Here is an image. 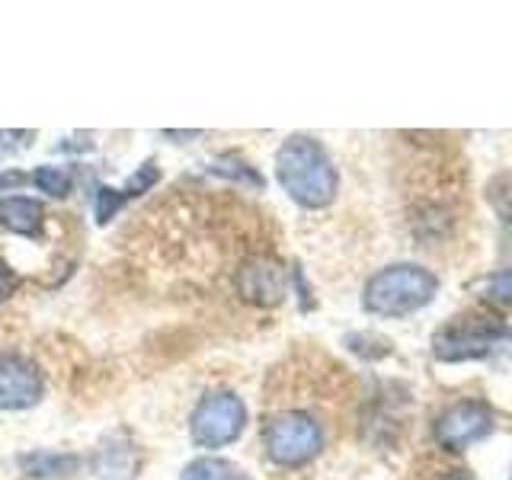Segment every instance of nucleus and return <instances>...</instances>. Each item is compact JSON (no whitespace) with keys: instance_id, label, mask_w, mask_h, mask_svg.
Returning <instances> with one entry per match:
<instances>
[{"instance_id":"f257e3e1","label":"nucleus","mask_w":512,"mask_h":480,"mask_svg":"<svg viewBox=\"0 0 512 480\" xmlns=\"http://www.w3.org/2000/svg\"><path fill=\"white\" fill-rule=\"evenodd\" d=\"M276 180L301 208H324L336 196V167L311 135H292L276 154Z\"/></svg>"},{"instance_id":"f03ea898","label":"nucleus","mask_w":512,"mask_h":480,"mask_svg":"<svg viewBox=\"0 0 512 480\" xmlns=\"http://www.w3.org/2000/svg\"><path fill=\"white\" fill-rule=\"evenodd\" d=\"M436 292H439V279L429 269L416 263H394L368 279L362 304L375 317H407L426 308L436 298Z\"/></svg>"},{"instance_id":"7ed1b4c3","label":"nucleus","mask_w":512,"mask_h":480,"mask_svg":"<svg viewBox=\"0 0 512 480\" xmlns=\"http://www.w3.org/2000/svg\"><path fill=\"white\" fill-rule=\"evenodd\" d=\"M512 343V330L503 320L487 314H461L432 336V356L439 362H474L487 359Z\"/></svg>"},{"instance_id":"20e7f679","label":"nucleus","mask_w":512,"mask_h":480,"mask_svg":"<svg viewBox=\"0 0 512 480\" xmlns=\"http://www.w3.org/2000/svg\"><path fill=\"white\" fill-rule=\"evenodd\" d=\"M263 448L279 468H301L324 452V426L308 410H279L263 423Z\"/></svg>"},{"instance_id":"39448f33","label":"nucleus","mask_w":512,"mask_h":480,"mask_svg":"<svg viewBox=\"0 0 512 480\" xmlns=\"http://www.w3.org/2000/svg\"><path fill=\"white\" fill-rule=\"evenodd\" d=\"M247 429V407L234 391H212L192 410L189 432L199 448H224Z\"/></svg>"},{"instance_id":"423d86ee","label":"nucleus","mask_w":512,"mask_h":480,"mask_svg":"<svg viewBox=\"0 0 512 480\" xmlns=\"http://www.w3.org/2000/svg\"><path fill=\"white\" fill-rule=\"evenodd\" d=\"M493 432V410L484 400H458L436 416L432 436L445 452H464L468 445L487 439Z\"/></svg>"},{"instance_id":"0eeeda50","label":"nucleus","mask_w":512,"mask_h":480,"mask_svg":"<svg viewBox=\"0 0 512 480\" xmlns=\"http://www.w3.org/2000/svg\"><path fill=\"white\" fill-rule=\"evenodd\" d=\"M234 285H237L240 298L256 304V308H276V304L285 298L288 279H285V269L276 256L253 253L234 272Z\"/></svg>"},{"instance_id":"6e6552de","label":"nucleus","mask_w":512,"mask_h":480,"mask_svg":"<svg viewBox=\"0 0 512 480\" xmlns=\"http://www.w3.org/2000/svg\"><path fill=\"white\" fill-rule=\"evenodd\" d=\"M45 381L39 365L23 352L0 349V407L4 410H29L42 400Z\"/></svg>"},{"instance_id":"1a4fd4ad","label":"nucleus","mask_w":512,"mask_h":480,"mask_svg":"<svg viewBox=\"0 0 512 480\" xmlns=\"http://www.w3.org/2000/svg\"><path fill=\"white\" fill-rule=\"evenodd\" d=\"M42 202L29 199V196H10L0 199V224L16 237H39L42 234Z\"/></svg>"},{"instance_id":"9d476101","label":"nucleus","mask_w":512,"mask_h":480,"mask_svg":"<svg viewBox=\"0 0 512 480\" xmlns=\"http://www.w3.org/2000/svg\"><path fill=\"white\" fill-rule=\"evenodd\" d=\"M183 480H250V474L228 458H196L186 464Z\"/></svg>"},{"instance_id":"9b49d317","label":"nucleus","mask_w":512,"mask_h":480,"mask_svg":"<svg viewBox=\"0 0 512 480\" xmlns=\"http://www.w3.org/2000/svg\"><path fill=\"white\" fill-rule=\"evenodd\" d=\"M77 464H80L77 458H68V455H42V452L23 458V468L32 477H58V474L74 471Z\"/></svg>"},{"instance_id":"f8f14e48","label":"nucleus","mask_w":512,"mask_h":480,"mask_svg":"<svg viewBox=\"0 0 512 480\" xmlns=\"http://www.w3.org/2000/svg\"><path fill=\"white\" fill-rule=\"evenodd\" d=\"M212 170L221 173V176H228V180L244 183V186H250V189H263V176L256 173V170L247 164V160H240L237 154H224V157H218Z\"/></svg>"},{"instance_id":"ddd939ff","label":"nucleus","mask_w":512,"mask_h":480,"mask_svg":"<svg viewBox=\"0 0 512 480\" xmlns=\"http://www.w3.org/2000/svg\"><path fill=\"white\" fill-rule=\"evenodd\" d=\"M487 202L503 221H512V173H500L487 183Z\"/></svg>"},{"instance_id":"4468645a","label":"nucleus","mask_w":512,"mask_h":480,"mask_svg":"<svg viewBox=\"0 0 512 480\" xmlns=\"http://www.w3.org/2000/svg\"><path fill=\"white\" fill-rule=\"evenodd\" d=\"M32 183H36L42 192H48V196H55V199H64L71 192L68 170H58V167H39L36 173H32Z\"/></svg>"},{"instance_id":"2eb2a0df","label":"nucleus","mask_w":512,"mask_h":480,"mask_svg":"<svg viewBox=\"0 0 512 480\" xmlns=\"http://www.w3.org/2000/svg\"><path fill=\"white\" fill-rule=\"evenodd\" d=\"M125 202V192L122 189H112V186H100L96 189V221L100 224H109L116 218V212Z\"/></svg>"},{"instance_id":"dca6fc26","label":"nucleus","mask_w":512,"mask_h":480,"mask_svg":"<svg viewBox=\"0 0 512 480\" xmlns=\"http://www.w3.org/2000/svg\"><path fill=\"white\" fill-rule=\"evenodd\" d=\"M157 183V167L154 164H148V167H141L132 180H128V186L122 189L125 196H138V192H144V189H151Z\"/></svg>"},{"instance_id":"f3484780","label":"nucleus","mask_w":512,"mask_h":480,"mask_svg":"<svg viewBox=\"0 0 512 480\" xmlns=\"http://www.w3.org/2000/svg\"><path fill=\"white\" fill-rule=\"evenodd\" d=\"M26 138H32V132H0V157L16 154L20 148H26Z\"/></svg>"},{"instance_id":"a211bd4d","label":"nucleus","mask_w":512,"mask_h":480,"mask_svg":"<svg viewBox=\"0 0 512 480\" xmlns=\"http://www.w3.org/2000/svg\"><path fill=\"white\" fill-rule=\"evenodd\" d=\"M13 288H16V276H13V269L0 260V301H7L13 295Z\"/></svg>"},{"instance_id":"6ab92c4d","label":"nucleus","mask_w":512,"mask_h":480,"mask_svg":"<svg viewBox=\"0 0 512 480\" xmlns=\"http://www.w3.org/2000/svg\"><path fill=\"white\" fill-rule=\"evenodd\" d=\"M23 183H26V176H23V173H16V170L0 173V189H4V186H23Z\"/></svg>"},{"instance_id":"aec40b11","label":"nucleus","mask_w":512,"mask_h":480,"mask_svg":"<svg viewBox=\"0 0 512 480\" xmlns=\"http://www.w3.org/2000/svg\"><path fill=\"white\" fill-rule=\"evenodd\" d=\"M448 480H474L468 471H452V474H448Z\"/></svg>"}]
</instances>
